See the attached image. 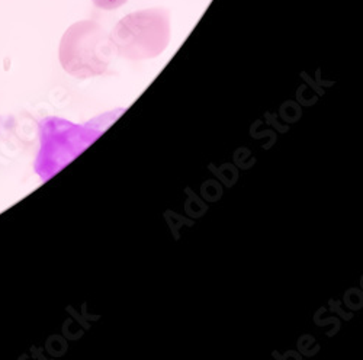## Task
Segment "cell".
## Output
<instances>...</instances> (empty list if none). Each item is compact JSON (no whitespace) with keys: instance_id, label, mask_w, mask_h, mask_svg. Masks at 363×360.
<instances>
[{"instance_id":"1","label":"cell","mask_w":363,"mask_h":360,"mask_svg":"<svg viewBox=\"0 0 363 360\" xmlns=\"http://www.w3.org/2000/svg\"><path fill=\"white\" fill-rule=\"evenodd\" d=\"M124 111V108H121L104 113L83 125L72 124L57 116L41 119L38 124L41 145L34 169L43 182L51 179L83 153Z\"/></svg>"}]
</instances>
